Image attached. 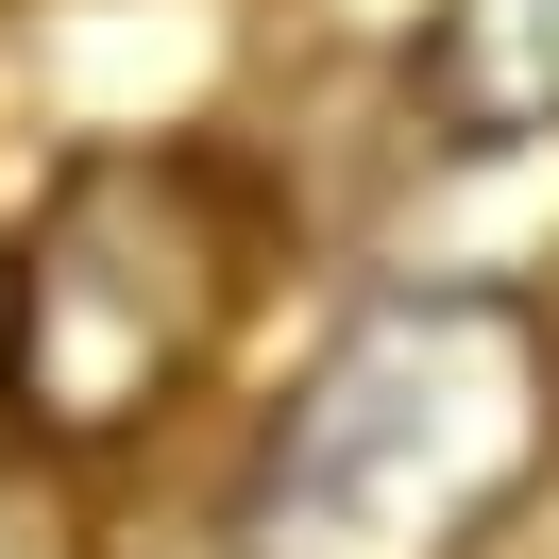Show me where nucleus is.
<instances>
[{
	"label": "nucleus",
	"instance_id": "2",
	"mask_svg": "<svg viewBox=\"0 0 559 559\" xmlns=\"http://www.w3.org/2000/svg\"><path fill=\"white\" fill-rule=\"evenodd\" d=\"M238 272H254V238H238V187L221 170L103 153L35 221V254H17V390H35V424L51 441L153 424L204 373V340L238 322Z\"/></svg>",
	"mask_w": 559,
	"mask_h": 559
},
{
	"label": "nucleus",
	"instance_id": "3",
	"mask_svg": "<svg viewBox=\"0 0 559 559\" xmlns=\"http://www.w3.org/2000/svg\"><path fill=\"white\" fill-rule=\"evenodd\" d=\"M424 103L457 136H559V0H441Z\"/></svg>",
	"mask_w": 559,
	"mask_h": 559
},
{
	"label": "nucleus",
	"instance_id": "1",
	"mask_svg": "<svg viewBox=\"0 0 559 559\" xmlns=\"http://www.w3.org/2000/svg\"><path fill=\"white\" fill-rule=\"evenodd\" d=\"M559 475V340L491 288H390L272 390L221 559H491Z\"/></svg>",
	"mask_w": 559,
	"mask_h": 559
}]
</instances>
